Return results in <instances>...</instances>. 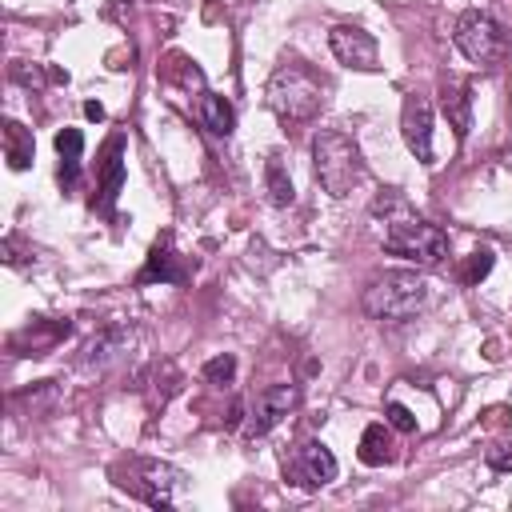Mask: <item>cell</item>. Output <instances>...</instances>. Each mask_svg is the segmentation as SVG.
Listing matches in <instances>:
<instances>
[{"label": "cell", "instance_id": "cell-20", "mask_svg": "<svg viewBox=\"0 0 512 512\" xmlns=\"http://www.w3.org/2000/svg\"><path fill=\"white\" fill-rule=\"evenodd\" d=\"M488 272H492V248H476V252L460 264L456 276H460V284H480Z\"/></svg>", "mask_w": 512, "mask_h": 512}, {"label": "cell", "instance_id": "cell-3", "mask_svg": "<svg viewBox=\"0 0 512 512\" xmlns=\"http://www.w3.org/2000/svg\"><path fill=\"white\" fill-rule=\"evenodd\" d=\"M360 304H364V312H368L372 320L404 324V320H412V316L428 304V284H424L420 272L396 268V272H384V276L368 280Z\"/></svg>", "mask_w": 512, "mask_h": 512}, {"label": "cell", "instance_id": "cell-15", "mask_svg": "<svg viewBox=\"0 0 512 512\" xmlns=\"http://www.w3.org/2000/svg\"><path fill=\"white\" fill-rule=\"evenodd\" d=\"M56 152H60V188H76L80 176V152H84V136L80 128H60L56 132Z\"/></svg>", "mask_w": 512, "mask_h": 512}, {"label": "cell", "instance_id": "cell-2", "mask_svg": "<svg viewBox=\"0 0 512 512\" xmlns=\"http://www.w3.org/2000/svg\"><path fill=\"white\" fill-rule=\"evenodd\" d=\"M312 172L328 196H348L364 176L360 144L340 128H320L312 136Z\"/></svg>", "mask_w": 512, "mask_h": 512}, {"label": "cell", "instance_id": "cell-5", "mask_svg": "<svg viewBox=\"0 0 512 512\" xmlns=\"http://www.w3.org/2000/svg\"><path fill=\"white\" fill-rule=\"evenodd\" d=\"M120 480V488L124 492H132L136 500H144L148 508H172V500H176V492L184 488V472L176 468V464H168V460H128L120 472H116Z\"/></svg>", "mask_w": 512, "mask_h": 512}, {"label": "cell", "instance_id": "cell-8", "mask_svg": "<svg viewBox=\"0 0 512 512\" xmlns=\"http://www.w3.org/2000/svg\"><path fill=\"white\" fill-rule=\"evenodd\" d=\"M400 132H404L408 152H412L420 164H432V104H428V96H420V92H408V96H404Z\"/></svg>", "mask_w": 512, "mask_h": 512}, {"label": "cell", "instance_id": "cell-4", "mask_svg": "<svg viewBox=\"0 0 512 512\" xmlns=\"http://www.w3.org/2000/svg\"><path fill=\"white\" fill-rule=\"evenodd\" d=\"M384 224H388V232H384V252H388V256L412 260V264H420V268H432V264H440V260L448 256V236H444V228L420 220L412 208L400 212V216H392V220H384Z\"/></svg>", "mask_w": 512, "mask_h": 512}, {"label": "cell", "instance_id": "cell-23", "mask_svg": "<svg viewBox=\"0 0 512 512\" xmlns=\"http://www.w3.org/2000/svg\"><path fill=\"white\" fill-rule=\"evenodd\" d=\"M484 460H488V468H496V472H512V440L492 444V448L484 452Z\"/></svg>", "mask_w": 512, "mask_h": 512}, {"label": "cell", "instance_id": "cell-13", "mask_svg": "<svg viewBox=\"0 0 512 512\" xmlns=\"http://www.w3.org/2000/svg\"><path fill=\"white\" fill-rule=\"evenodd\" d=\"M120 188H124V140L120 136H112L108 140V148H104V160H100V184H96V212H112V204H116V196H120Z\"/></svg>", "mask_w": 512, "mask_h": 512}, {"label": "cell", "instance_id": "cell-21", "mask_svg": "<svg viewBox=\"0 0 512 512\" xmlns=\"http://www.w3.org/2000/svg\"><path fill=\"white\" fill-rule=\"evenodd\" d=\"M200 376H204L208 384H232V376H236V356H232V352H220V356L204 360Z\"/></svg>", "mask_w": 512, "mask_h": 512}, {"label": "cell", "instance_id": "cell-17", "mask_svg": "<svg viewBox=\"0 0 512 512\" xmlns=\"http://www.w3.org/2000/svg\"><path fill=\"white\" fill-rule=\"evenodd\" d=\"M32 152H36V144H32V132L24 128V124H16V120H4V156H8V168H28L32 164Z\"/></svg>", "mask_w": 512, "mask_h": 512}, {"label": "cell", "instance_id": "cell-11", "mask_svg": "<svg viewBox=\"0 0 512 512\" xmlns=\"http://www.w3.org/2000/svg\"><path fill=\"white\" fill-rule=\"evenodd\" d=\"M188 276H192V264L180 252H172V236H160L144 260V268H140V284H156V280L160 284H184Z\"/></svg>", "mask_w": 512, "mask_h": 512}, {"label": "cell", "instance_id": "cell-19", "mask_svg": "<svg viewBox=\"0 0 512 512\" xmlns=\"http://www.w3.org/2000/svg\"><path fill=\"white\" fill-rule=\"evenodd\" d=\"M264 184H268V200H272L276 208H288V204H292L296 192H292V180H288L280 156H268V164H264Z\"/></svg>", "mask_w": 512, "mask_h": 512}, {"label": "cell", "instance_id": "cell-1", "mask_svg": "<svg viewBox=\"0 0 512 512\" xmlns=\"http://www.w3.org/2000/svg\"><path fill=\"white\" fill-rule=\"evenodd\" d=\"M320 104H324V80L308 64H300V60L276 64V72L268 76V108L276 112L280 124H288V128L308 124V120H316Z\"/></svg>", "mask_w": 512, "mask_h": 512}, {"label": "cell", "instance_id": "cell-14", "mask_svg": "<svg viewBox=\"0 0 512 512\" xmlns=\"http://www.w3.org/2000/svg\"><path fill=\"white\" fill-rule=\"evenodd\" d=\"M124 328L120 324H108V328H100L88 344H84V352H80V368H104L108 360H116V352L124 348Z\"/></svg>", "mask_w": 512, "mask_h": 512}, {"label": "cell", "instance_id": "cell-7", "mask_svg": "<svg viewBox=\"0 0 512 512\" xmlns=\"http://www.w3.org/2000/svg\"><path fill=\"white\" fill-rule=\"evenodd\" d=\"M336 472H340V464H336V456L328 452L324 440H304V444L284 460V476H288L296 488H324V484L336 480Z\"/></svg>", "mask_w": 512, "mask_h": 512}, {"label": "cell", "instance_id": "cell-18", "mask_svg": "<svg viewBox=\"0 0 512 512\" xmlns=\"http://www.w3.org/2000/svg\"><path fill=\"white\" fill-rule=\"evenodd\" d=\"M360 464H368V468H380V464H388L396 452H392V436H388V428L384 424H368L364 428V436H360Z\"/></svg>", "mask_w": 512, "mask_h": 512}, {"label": "cell", "instance_id": "cell-6", "mask_svg": "<svg viewBox=\"0 0 512 512\" xmlns=\"http://www.w3.org/2000/svg\"><path fill=\"white\" fill-rule=\"evenodd\" d=\"M452 40H456V48H460V52H464L472 64H484V68H492V64L504 56V48H508L504 28H500V24H496L488 12H480V8L460 12Z\"/></svg>", "mask_w": 512, "mask_h": 512}, {"label": "cell", "instance_id": "cell-12", "mask_svg": "<svg viewBox=\"0 0 512 512\" xmlns=\"http://www.w3.org/2000/svg\"><path fill=\"white\" fill-rule=\"evenodd\" d=\"M440 112L456 128V136H468L472 128V88L464 76H440Z\"/></svg>", "mask_w": 512, "mask_h": 512}, {"label": "cell", "instance_id": "cell-10", "mask_svg": "<svg viewBox=\"0 0 512 512\" xmlns=\"http://www.w3.org/2000/svg\"><path fill=\"white\" fill-rule=\"evenodd\" d=\"M296 400H300L296 384H272V388H264V392L256 396V404H252L248 436H264V432H272V428L296 408Z\"/></svg>", "mask_w": 512, "mask_h": 512}, {"label": "cell", "instance_id": "cell-22", "mask_svg": "<svg viewBox=\"0 0 512 512\" xmlns=\"http://www.w3.org/2000/svg\"><path fill=\"white\" fill-rule=\"evenodd\" d=\"M384 412H388V424H392L396 432H416V416H412L404 404L388 400V404H384Z\"/></svg>", "mask_w": 512, "mask_h": 512}, {"label": "cell", "instance_id": "cell-24", "mask_svg": "<svg viewBox=\"0 0 512 512\" xmlns=\"http://www.w3.org/2000/svg\"><path fill=\"white\" fill-rule=\"evenodd\" d=\"M84 116H88V120H104V104L88 100V104H84Z\"/></svg>", "mask_w": 512, "mask_h": 512}, {"label": "cell", "instance_id": "cell-16", "mask_svg": "<svg viewBox=\"0 0 512 512\" xmlns=\"http://www.w3.org/2000/svg\"><path fill=\"white\" fill-rule=\"evenodd\" d=\"M200 120H204V128L212 136H232V128H236V112L220 92H204L200 96Z\"/></svg>", "mask_w": 512, "mask_h": 512}, {"label": "cell", "instance_id": "cell-9", "mask_svg": "<svg viewBox=\"0 0 512 512\" xmlns=\"http://www.w3.org/2000/svg\"><path fill=\"white\" fill-rule=\"evenodd\" d=\"M328 44H332V56H336L340 64L356 68V72H372L376 60H380V48H376L372 32H364V28H356V24H336V28L328 32Z\"/></svg>", "mask_w": 512, "mask_h": 512}]
</instances>
